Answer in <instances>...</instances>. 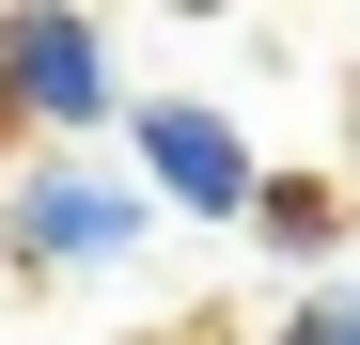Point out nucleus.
<instances>
[{
	"label": "nucleus",
	"mask_w": 360,
	"mask_h": 345,
	"mask_svg": "<svg viewBox=\"0 0 360 345\" xmlns=\"http://www.w3.org/2000/svg\"><path fill=\"white\" fill-rule=\"evenodd\" d=\"M172 220L141 204L126 157H16L0 172V267L16 282H126Z\"/></svg>",
	"instance_id": "obj_1"
},
{
	"label": "nucleus",
	"mask_w": 360,
	"mask_h": 345,
	"mask_svg": "<svg viewBox=\"0 0 360 345\" xmlns=\"http://www.w3.org/2000/svg\"><path fill=\"white\" fill-rule=\"evenodd\" d=\"M110 157L141 172V204H157V220H204V236H251V204H266V172H282V157L235 126L204 79H141V94H126V126H110Z\"/></svg>",
	"instance_id": "obj_2"
},
{
	"label": "nucleus",
	"mask_w": 360,
	"mask_h": 345,
	"mask_svg": "<svg viewBox=\"0 0 360 345\" xmlns=\"http://www.w3.org/2000/svg\"><path fill=\"white\" fill-rule=\"evenodd\" d=\"M126 32L79 16V0H16L0 16V126H16L32 157H94L110 126H126Z\"/></svg>",
	"instance_id": "obj_3"
},
{
	"label": "nucleus",
	"mask_w": 360,
	"mask_h": 345,
	"mask_svg": "<svg viewBox=\"0 0 360 345\" xmlns=\"http://www.w3.org/2000/svg\"><path fill=\"white\" fill-rule=\"evenodd\" d=\"M251 236H266L282 267H314V282H329V251L360 236V204H345V172H266V204H251Z\"/></svg>",
	"instance_id": "obj_4"
},
{
	"label": "nucleus",
	"mask_w": 360,
	"mask_h": 345,
	"mask_svg": "<svg viewBox=\"0 0 360 345\" xmlns=\"http://www.w3.org/2000/svg\"><path fill=\"white\" fill-rule=\"evenodd\" d=\"M266 345H360V267H329V282H297V314H282Z\"/></svg>",
	"instance_id": "obj_5"
}]
</instances>
